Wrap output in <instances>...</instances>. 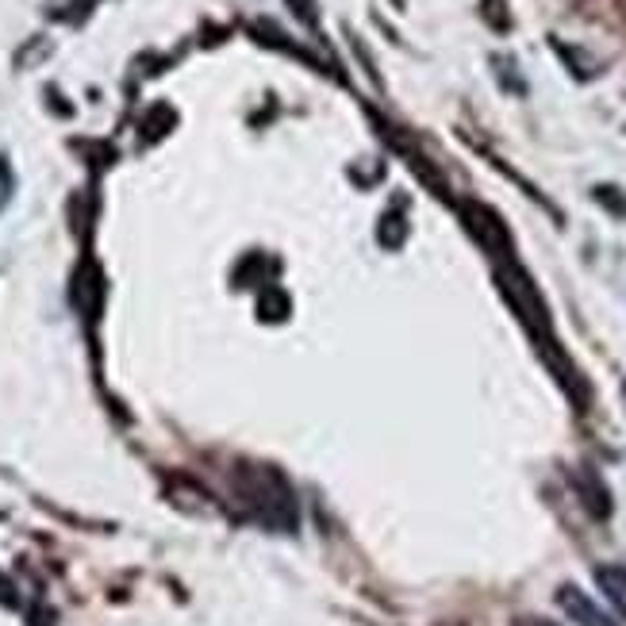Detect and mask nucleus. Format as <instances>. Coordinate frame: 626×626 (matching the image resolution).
<instances>
[{
  "instance_id": "1",
  "label": "nucleus",
  "mask_w": 626,
  "mask_h": 626,
  "mask_svg": "<svg viewBox=\"0 0 626 626\" xmlns=\"http://www.w3.org/2000/svg\"><path fill=\"white\" fill-rule=\"evenodd\" d=\"M561 607L569 611L580 626H611V618L603 615L584 592H577V588H561Z\"/></svg>"
},
{
  "instance_id": "2",
  "label": "nucleus",
  "mask_w": 626,
  "mask_h": 626,
  "mask_svg": "<svg viewBox=\"0 0 626 626\" xmlns=\"http://www.w3.org/2000/svg\"><path fill=\"white\" fill-rule=\"evenodd\" d=\"M595 580H600V588L607 592V600L618 607V615H626V569L623 565H603V569H595Z\"/></svg>"
},
{
  "instance_id": "3",
  "label": "nucleus",
  "mask_w": 626,
  "mask_h": 626,
  "mask_svg": "<svg viewBox=\"0 0 626 626\" xmlns=\"http://www.w3.org/2000/svg\"><path fill=\"white\" fill-rule=\"evenodd\" d=\"M523 626H549V623H538V618H526Z\"/></svg>"
}]
</instances>
